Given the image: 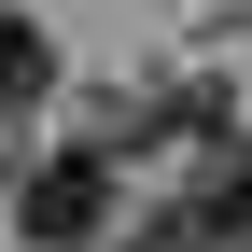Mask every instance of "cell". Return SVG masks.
Wrapping results in <instances>:
<instances>
[{
    "instance_id": "6da1fadb",
    "label": "cell",
    "mask_w": 252,
    "mask_h": 252,
    "mask_svg": "<svg viewBox=\"0 0 252 252\" xmlns=\"http://www.w3.org/2000/svg\"><path fill=\"white\" fill-rule=\"evenodd\" d=\"M14 238H28V252H126V210H112V154H98V140L42 154V168L14 182Z\"/></svg>"
},
{
    "instance_id": "7a4b0ae2",
    "label": "cell",
    "mask_w": 252,
    "mask_h": 252,
    "mask_svg": "<svg viewBox=\"0 0 252 252\" xmlns=\"http://www.w3.org/2000/svg\"><path fill=\"white\" fill-rule=\"evenodd\" d=\"M168 238L182 252H252V154H224V168H196L168 196Z\"/></svg>"
},
{
    "instance_id": "3957f363",
    "label": "cell",
    "mask_w": 252,
    "mask_h": 252,
    "mask_svg": "<svg viewBox=\"0 0 252 252\" xmlns=\"http://www.w3.org/2000/svg\"><path fill=\"white\" fill-rule=\"evenodd\" d=\"M42 98H56V42H42V14H14V0H0V126L42 112Z\"/></svg>"
},
{
    "instance_id": "277c9868",
    "label": "cell",
    "mask_w": 252,
    "mask_h": 252,
    "mask_svg": "<svg viewBox=\"0 0 252 252\" xmlns=\"http://www.w3.org/2000/svg\"><path fill=\"white\" fill-rule=\"evenodd\" d=\"M126 252H182V238H168V210H154V224H126Z\"/></svg>"
}]
</instances>
